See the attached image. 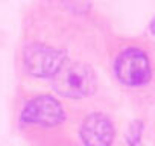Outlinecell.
<instances>
[{"mask_svg": "<svg viewBox=\"0 0 155 146\" xmlns=\"http://www.w3.org/2000/svg\"><path fill=\"white\" fill-rule=\"evenodd\" d=\"M53 88L58 95L70 99H81L93 93L96 76L93 70L82 62H64L52 76Z\"/></svg>", "mask_w": 155, "mask_h": 146, "instance_id": "cell-1", "label": "cell"}, {"mask_svg": "<svg viewBox=\"0 0 155 146\" xmlns=\"http://www.w3.org/2000/svg\"><path fill=\"white\" fill-rule=\"evenodd\" d=\"M114 75L125 87H143L150 81L152 67L147 53L141 47L129 46L119 52L114 59Z\"/></svg>", "mask_w": 155, "mask_h": 146, "instance_id": "cell-2", "label": "cell"}, {"mask_svg": "<svg viewBox=\"0 0 155 146\" xmlns=\"http://www.w3.org/2000/svg\"><path fill=\"white\" fill-rule=\"evenodd\" d=\"M64 120V110L58 99L40 95L31 99L20 116V122L28 126H41V128H52L59 125Z\"/></svg>", "mask_w": 155, "mask_h": 146, "instance_id": "cell-3", "label": "cell"}, {"mask_svg": "<svg viewBox=\"0 0 155 146\" xmlns=\"http://www.w3.org/2000/svg\"><path fill=\"white\" fill-rule=\"evenodd\" d=\"M65 53L46 44H32L26 47L23 64L29 75L37 78H52L65 62Z\"/></svg>", "mask_w": 155, "mask_h": 146, "instance_id": "cell-4", "label": "cell"}, {"mask_svg": "<svg viewBox=\"0 0 155 146\" xmlns=\"http://www.w3.org/2000/svg\"><path fill=\"white\" fill-rule=\"evenodd\" d=\"M81 140L85 146H111L114 140L113 122L105 114H90L82 122Z\"/></svg>", "mask_w": 155, "mask_h": 146, "instance_id": "cell-5", "label": "cell"}]
</instances>
